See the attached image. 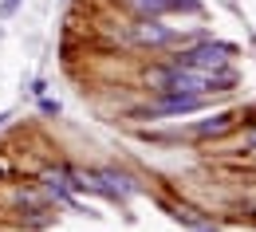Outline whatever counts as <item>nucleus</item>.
<instances>
[{"label":"nucleus","instance_id":"nucleus-9","mask_svg":"<svg viewBox=\"0 0 256 232\" xmlns=\"http://www.w3.org/2000/svg\"><path fill=\"white\" fill-rule=\"evenodd\" d=\"M8 118H12V114H0V126H4V122H8Z\"/></svg>","mask_w":256,"mask_h":232},{"label":"nucleus","instance_id":"nucleus-4","mask_svg":"<svg viewBox=\"0 0 256 232\" xmlns=\"http://www.w3.org/2000/svg\"><path fill=\"white\" fill-rule=\"evenodd\" d=\"M44 189L52 193L56 201H67V205H75V181H71V169L60 166V169H44Z\"/></svg>","mask_w":256,"mask_h":232},{"label":"nucleus","instance_id":"nucleus-6","mask_svg":"<svg viewBox=\"0 0 256 232\" xmlns=\"http://www.w3.org/2000/svg\"><path fill=\"white\" fill-rule=\"evenodd\" d=\"M228 126H232V114L224 110V114H213L209 122H201V126H197L193 134H197V138H213V134H224Z\"/></svg>","mask_w":256,"mask_h":232},{"label":"nucleus","instance_id":"nucleus-1","mask_svg":"<svg viewBox=\"0 0 256 232\" xmlns=\"http://www.w3.org/2000/svg\"><path fill=\"white\" fill-rule=\"evenodd\" d=\"M236 55V43H224V39H205L190 51L178 55V67H197V71H224L228 59Z\"/></svg>","mask_w":256,"mask_h":232},{"label":"nucleus","instance_id":"nucleus-5","mask_svg":"<svg viewBox=\"0 0 256 232\" xmlns=\"http://www.w3.org/2000/svg\"><path fill=\"white\" fill-rule=\"evenodd\" d=\"M205 106V95H166L150 114H193Z\"/></svg>","mask_w":256,"mask_h":232},{"label":"nucleus","instance_id":"nucleus-2","mask_svg":"<svg viewBox=\"0 0 256 232\" xmlns=\"http://www.w3.org/2000/svg\"><path fill=\"white\" fill-rule=\"evenodd\" d=\"M130 39L142 43V47H162V43H174L178 32L166 28V24H158V16H142V20L130 28Z\"/></svg>","mask_w":256,"mask_h":232},{"label":"nucleus","instance_id":"nucleus-3","mask_svg":"<svg viewBox=\"0 0 256 232\" xmlns=\"http://www.w3.org/2000/svg\"><path fill=\"white\" fill-rule=\"evenodd\" d=\"M138 16H166V12H201V0H130Z\"/></svg>","mask_w":256,"mask_h":232},{"label":"nucleus","instance_id":"nucleus-7","mask_svg":"<svg viewBox=\"0 0 256 232\" xmlns=\"http://www.w3.org/2000/svg\"><path fill=\"white\" fill-rule=\"evenodd\" d=\"M16 8H20V0H4V4H0V16H12Z\"/></svg>","mask_w":256,"mask_h":232},{"label":"nucleus","instance_id":"nucleus-8","mask_svg":"<svg viewBox=\"0 0 256 232\" xmlns=\"http://www.w3.org/2000/svg\"><path fill=\"white\" fill-rule=\"evenodd\" d=\"M244 146H248V150H256V130L248 134V138H244Z\"/></svg>","mask_w":256,"mask_h":232},{"label":"nucleus","instance_id":"nucleus-10","mask_svg":"<svg viewBox=\"0 0 256 232\" xmlns=\"http://www.w3.org/2000/svg\"><path fill=\"white\" fill-rule=\"evenodd\" d=\"M4 173H8V166H4V162H0V177H4Z\"/></svg>","mask_w":256,"mask_h":232},{"label":"nucleus","instance_id":"nucleus-11","mask_svg":"<svg viewBox=\"0 0 256 232\" xmlns=\"http://www.w3.org/2000/svg\"><path fill=\"white\" fill-rule=\"evenodd\" d=\"M197 232H217V229H197Z\"/></svg>","mask_w":256,"mask_h":232}]
</instances>
